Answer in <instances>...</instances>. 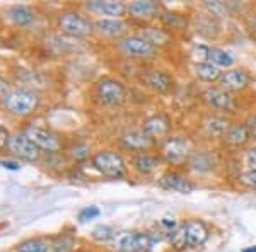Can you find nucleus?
Here are the masks:
<instances>
[{"instance_id": "f03ea898", "label": "nucleus", "mask_w": 256, "mask_h": 252, "mask_svg": "<svg viewBox=\"0 0 256 252\" xmlns=\"http://www.w3.org/2000/svg\"><path fill=\"white\" fill-rule=\"evenodd\" d=\"M90 167L108 179H123L128 174L126 160L120 152L99 150L90 157Z\"/></svg>"}, {"instance_id": "6e6552de", "label": "nucleus", "mask_w": 256, "mask_h": 252, "mask_svg": "<svg viewBox=\"0 0 256 252\" xmlns=\"http://www.w3.org/2000/svg\"><path fill=\"white\" fill-rule=\"evenodd\" d=\"M192 155V143L186 136H168L160 145V159L168 164H181Z\"/></svg>"}, {"instance_id": "9b49d317", "label": "nucleus", "mask_w": 256, "mask_h": 252, "mask_svg": "<svg viewBox=\"0 0 256 252\" xmlns=\"http://www.w3.org/2000/svg\"><path fill=\"white\" fill-rule=\"evenodd\" d=\"M202 99L208 107L217 111H224V113H234L236 111V99L232 94L220 87H207L202 92Z\"/></svg>"}, {"instance_id": "2f4dec72", "label": "nucleus", "mask_w": 256, "mask_h": 252, "mask_svg": "<svg viewBox=\"0 0 256 252\" xmlns=\"http://www.w3.org/2000/svg\"><path fill=\"white\" fill-rule=\"evenodd\" d=\"M160 14H162L160 15V20L166 24L168 29H178V27L183 24V17H181V15L172 14V12H166V10H162Z\"/></svg>"}, {"instance_id": "39448f33", "label": "nucleus", "mask_w": 256, "mask_h": 252, "mask_svg": "<svg viewBox=\"0 0 256 252\" xmlns=\"http://www.w3.org/2000/svg\"><path fill=\"white\" fill-rule=\"evenodd\" d=\"M96 97L102 106L118 107L126 101V87L114 77H101L96 82Z\"/></svg>"}, {"instance_id": "412c9836", "label": "nucleus", "mask_w": 256, "mask_h": 252, "mask_svg": "<svg viewBox=\"0 0 256 252\" xmlns=\"http://www.w3.org/2000/svg\"><path fill=\"white\" fill-rule=\"evenodd\" d=\"M224 143L227 147H232V148H239V147H244L248 142L251 140L250 130H248L246 123H232L227 128V131L222 136Z\"/></svg>"}, {"instance_id": "72a5a7b5", "label": "nucleus", "mask_w": 256, "mask_h": 252, "mask_svg": "<svg viewBox=\"0 0 256 252\" xmlns=\"http://www.w3.org/2000/svg\"><path fill=\"white\" fill-rule=\"evenodd\" d=\"M99 208L98 206H86V208H82L79 215H77V220H79L80 223H86L89 220H94V218L99 217Z\"/></svg>"}, {"instance_id": "c756f323", "label": "nucleus", "mask_w": 256, "mask_h": 252, "mask_svg": "<svg viewBox=\"0 0 256 252\" xmlns=\"http://www.w3.org/2000/svg\"><path fill=\"white\" fill-rule=\"evenodd\" d=\"M114 237H116V232H114V229L110 225H98L96 229L90 232V239L99 244L111 242V241H114Z\"/></svg>"}, {"instance_id": "b1692460", "label": "nucleus", "mask_w": 256, "mask_h": 252, "mask_svg": "<svg viewBox=\"0 0 256 252\" xmlns=\"http://www.w3.org/2000/svg\"><path fill=\"white\" fill-rule=\"evenodd\" d=\"M193 72L198 80L205 82V84H214L218 82L222 77V70L217 65L210 63V61H204V63H195L193 65Z\"/></svg>"}, {"instance_id": "f8f14e48", "label": "nucleus", "mask_w": 256, "mask_h": 252, "mask_svg": "<svg viewBox=\"0 0 256 252\" xmlns=\"http://www.w3.org/2000/svg\"><path fill=\"white\" fill-rule=\"evenodd\" d=\"M251 84V75L244 68H229L222 72V77L218 80V87L227 90V92H239L244 90Z\"/></svg>"}, {"instance_id": "f704fd0d", "label": "nucleus", "mask_w": 256, "mask_h": 252, "mask_svg": "<svg viewBox=\"0 0 256 252\" xmlns=\"http://www.w3.org/2000/svg\"><path fill=\"white\" fill-rule=\"evenodd\" d=\"M204 7L212 15H216V17H224V15H227V7L222 2H205Z\"/></svg>"}, {"instance_id": "473e14b6", "label": "nucleus", "mask_w": 256, "mask_h": 252, "mask_svg": "<svg viewBox=\"0 0 256 252\" xmlns=\"http://www.w3.org/2000/svg\"><path fill=\"white\" fill-rule=\"evenodd\" d=\"M208 55H210V48L205 46V44L195 43L192 46V56L196 60V63H204V61H208Z\"/></svg>"}, {"instance_id": "79ce46f5", "label": "nucleus", "mask_w": 256, "mask_h": 252, "mask_svg": "<svg viewBox=\"0 0 256 252\" xmlns=\"http://www.w3.org/2000/svg\"><path fill=\"white\" fill-rule=\"evenodd\" d=\"M2 167L7 169V171H19L20 162L19 160H14V159H7V160H2Z\"/></svg>"}, {"instance_id": "a878e982", "label": "nucleus", "mask_w": 256, "mask_h": 252, "mask_svg": "<svg viewBox=\"0 0 256 252\" xmlns=\"http://www.w3.org/2000/svg\"><path fill=\"white\" fill-rule=\"evenodd\" d=\"M76 247V237L74 234L60 232L58 235L53 237L52 242V252H70Z\"/></svg>"}, {"instance_id": "37998d69", "label": "nucleus", "mask_w": 256, "mask_h": 252, "mask_svg": "<svg viewBox=\"0 0 256 252\" xmlns=\"http://www.w3.org/2000/svg\"><path fill=\"white\" fill-rule=\"evenodd\" d=\"M246 126H248V130H250L251 138L256 140V114H253V116H250V118H248Z\"/></svg>"}, {"instance_id": "a19ab883", "label": "nucleus", "mask_w": 256, "mask_h": 252, "mask_svg": "<svg viewBox=\"0 0 256 252\" xmlns=\"http://www.w3.org/2000/svg\"><path fill=\"white\" fill-rule=\"evenodd\" d=\"M10 89H12V85H10L9 78L0 75V101H2V99L7 96V92H9Z\"/></svg>"}, {"instance_id": "ea45409f", "label": "nucleus", "mask_w": 256, "mask_h": 252, "mask_svg": "<svg viewBox=\"0 0 256 252\" xmlns=\"http://www.w3.org/2000/svg\"><path fill=\"white\" fill-rule=\"evenodd\" d=\"M160 227H162L166 232H172L174 229H178V222L174 220V218H169V217H164V218H160Z\"/></svg>"}, {"instance_id": "7c9ffc66", "label": "nucleus", "mask_w": 256, "mask_h": 252, "mask_svg": "<svg viewBox=\"0 0 256 252\" xmlns=\"http://www.w3.org/2000/svg\"><path fill=\"white\" fill-rule=\"evenodd\" d=\"M168 241L171 244V247L174 251H181L184 247H188L186 244V234H184V227L180 225L172 232H168Z\"/></svg>"}, {"instance_id": "7ed1b4c3", "label": "nucleus", "mask_w": 256, "mask_h": 252, "mask_svg": "<svg viewBox=\"0 0 256 252\" xmlns=\"http://www.w3.org/2000/svg\"><path fill=\"white\" fill-rule=\"evenodd\" d=\"M56 27L68 38L86 39L94 34V20L77 10H65L56 17Z\"/></svg>"}, {"instance_id": "f257e3e1", "label": "nucleus", "mask_w": 256, "mask_h": 252, "mask_svg": "<svg viewBox=\"0 0 256 252\" xmlns=\"http://www.w3.org/2000/svg\"><path fill=\"white\" fill-rule=\"evenodd\" d=\"M41 104V96L38 90L32 87H26V85H16L12 87L7 96L0 101V106L7 114L18 118L26 119L32 116L38 111Z\"/></svg>"}, {"instance_id": "4be33fe9", "label": "nucleus", "mask_w": 256, "mask_h": 252, "mask_svg": "<svg viewBox=\"0 0 256 252\" xmlns=\"http://www.w3.org/2000/svg\"><path fill=\"white\" fill-rule=\"evenodd\" d=\"M52 242H53V237L36 235V237H30V239L20 241L18 246L14 247V252H52Z\"/></svg>"}, {"instance_id": "bb28decb", "label": "nucleus", "mask_w": 256, "mask_h": 252, "mask_svg": "<svg viewBox=\"0 0 256 252\" xmlns=\"http://www.w3.org/2000/svg\"><path fill=\"white\" fill-rule=\"evenodd\" d=\"M208 61L214 65H217L218 68H230L234 65V58L230 53H227L226 49L220 48H210V55H208Z\"/></svg>"}, {"instance_id": "cd10ccee", "label": "nucleus", "mask_w": 256, "mask_h": 252, "mask_svg": "<svg viewBox=\"0 0 256 252\" xmlns=\"http://www.w3.org/2000/svg\"><path fill=\"white\" fill-rule=\"evenodd\" d=\"M227 128H229V123H227V119L224 116H212L205 121V130L212 136H220L222 138L227 131Z\"/></svg>"}, {"instance_id": "1a4fd4ad", "label": "nucleus", "mask_w": 256, "mask_h": 252, "mask_svg": "<svg viewBox=\"0 0 256 252\" xmlns=\"http://www.w3.org/2000/svg\"><path fill=\"white\" fill-rule=\"evenodd\" d=\"M22 131L36 143V147H38L43 154L44 152H46V154H56L62 148V142H60L58 135L53 133L48 128L38 126V125H28Z\"/></svg>"}, {"instance_id": "0eeeda50", "label": "nucleus", "mask_w": 256, "mask_h": 252, "mask_svg": "<svg viewBox=\"0 0 256 252\" xmlns=\"http://www.w3.org/2000/svg\"><path fill=\"white\" fill-rule=\"evenodd\" d=\"M113 242L116 252H148L154 246V237L147 232L130 230L116 234Z\"/></svg>"}, {"instance_id": "c03bdc74", "label": "nucleus", "mask_w": 256, "mask_h": 252, "mask_svg": "<svg viewBox=\"0 0 256 252\" xmlns=\"http://www.w3.org/2000/svg\"><path fill=\"white\" fill-rule=\"evenodd\" d=\"M241 252H256V246H253V247H246V249H242Z\"/></svg>"}, {"instance_id": "c85d7f7f", "label": "nucleus", "mask_w": 256, "mask_h": 252, "mask_svg": "<svg viewBox=\"0 0 256 252\" xmlns=\"http://www.w3.org/2000/svg\"><path fill=\"white\" fill-rule=\"evenodd\" d=\"M144 36L150 41L154 46H160V44H168L171 41V34H169L168 29L164 27H147Z\"/></svg>"}, {"instance_id": "f3484780", "label": "nucleus", "mask_w": 256, "mask_h": 252, "mask_svg": "<svg viewBox=\"0 0 256 252\" xmlns=\"http://www.w3.org/2000/svg\"><path fill=\"white\" fill-rule=\"evenodd\" d=\"M128 15L135 20H148L160 17V5L152 0H135L128 3Z\"/></svg>"}, {"instance_id": "4c0bfd02", "label": "nucleus", "mask_w": 256, "mask_h": 252, "mask_svg": "<svg viewBox=\"0 0 256 252\" xmlns=\"http://www.w3.org/2000/svg\"><path fill=\"white\" fill-rule=\"evenodd\" d=\"M72 155L76 157L77 160H82V159H88L89 157V147L88 145H77L72 148Z\"/></svg>"}, {"instance_id": "a18cd8bd", "label": "nucleus", "mask_w": 256, "mask_h": 252, "mask_svg": "<svg viewBox=\"0 0 256 252\" xmlns=\"http://www.w3.org/2000/svg\"><path fill=\"white\" fill-rule=\"evenodd\" d=\"M76 252H92V251H88V249H82V251H76Z\"/></svg>"}, {"instance_id": "a211bd4d", "label": "nucleus", "mask_w": 256, "mask_h": 252, "mask_svg": "<svg viewBox=\"0 0 256 252\" xmlns=\"http://www.w3.org/2000/svg\"><path fill=\"white\" fill-rule=\"evenodd\" d=\"M144 133H146L148 138L158 142V140H166L169 135V130H171V125H169V119L162 114H156V116H150L144 121L142 126Z\"/></svg>"}, {"instance_id": "4468645a", "label": "nucleus", "mask_w": 256, "mask_h": 252, "mask_svg": "<svg viewBox=\"0 0 256 252\" xmlns=\"http://www.w3.org/2000/svg\"><path fill=\"white\" fill-rule=\"evenodd\" d=\"M142 82L146 87L152 89L154 92H159V94L169 92V90L172 89V84H174L172 77L162 68H147L146 72L142 73Z\"/></svg>"}, {"instance_id": "58836bf2", "label": "nucleus", "mask_w": 256, "mask_h": 252, "mask_svg": "<svg viewBox=\"0 0 256 252\" xmlns=\"http://www.w3.org/2000/svg\"><path fill=\"white\" fill-rule=\"evenodd\" d=\"M246 164H248V167H250V171L256 172V145L251 147L250 150H248V154H246Z\"/></svg>"}, {"instance_id": "5701e85b", "label": "nucleus", "mask_w": 256, "mask_h": 252, "mask_svg": "<svg viewBox=\"0 0 256 252\" xmlns=\"http://www.w3.org/2000/svg\"><path fill=\"white\" fill-rule=\"evenodd\" d=\"M159 164H160V157L154 154H147V152H144V154H135L134 159H132L134 169L138 174H144V176L152 174V172L159 167Z\"/></svg>"}, {"instance_id": "393cba45", "label": "nucleus", "mask_w": 256, "mask_h": 252, "mask_svg": "<svg viewBox=\"0 0 256 252\" xmlns=\"http://www.w3.org/2000/svg\"><path fill=\"white\" fill-rule=\"evenodd\" d=\"M188 162L198 172H208L214 169V157H210L207 152H193Z\"/></svg>"}, {"instance_id": "423d86ee", "label": "nucleus", "mask_w": 256, "mask_h": 252, "mask_svg": "<svg viewBox=\"0 0 256 252\" xmlns=\"http://www.w3.org/2000/svg\"><path fill=\"white\" fill-rule=\"evenodd\" d=\"M6 152L14 157L16 160H20V162H40L43 152L36 147V143L28 136L24 131H16V133L10 135L9 143H7Z\"/></svg>"}, {"instance_id": "20e7f679", "label": "nucleus", "mask_w": 256, "mask_h": 252, "mask_svg": "<svg viewBox=\"0 0 256 252\" xmlns=\"http://www.w3.org/2000/svg\"><path fill=\"white\" fill-rule=\"evenodd\" d=\"M116 48L126 58L152 60L158 56V46H154L144 34H126L125 38L118 39Z\"/></svg>"}, {"instance_id": "dca6fc26", "label": "nucleus", "mask_w": 256, "mask_h": 252, "mask_svg": "<svg viewBox=\"0 0 256 252\" xmlns=\"http://www.w3.org/2000/svg\"><path fill=\"white\" fill-rule=\"evenodd\" d=\"M94 32L104 38L122 39L128 32V24L123 19H96L94 20Z\"/></svg>"}, {"instance_id": "6ab92c4d", "label": "nucleus", "mask_w": 256, "mask_h": 252, "mask_svg": "<svg viewBox=\"0 0 256 252\" xmlns=\"http://www.w3.org/2000/svg\"><path fill=\"white\" fill-rule=\"evenodd\" d=\"M7 17L12 24H16L18 27H30L36 22V12L31 9L30 5H24V3H16L10 5L6 10Z\"/></svg>"}, {"instance_id": "49530a36", "label": "nucleus", "mask_w": 256, "mask_h": 252, "mask_svg": "<svg viewBox=\"0 0 256 252\" xmlns=\"http://www.w3.org/2000/svg\"><path fill=\"white\" fill-rule=\"evenodd\" d=\"M0 167H2V160H0Z\"/></svg>"}, {"instance_id": "ddd939ff", "label": "nucleus", "mask_w": 256, "mask_h": 252, "mask_svg": "<svg viewBox=\"0 0 256 252\" xmlns=\"http://www.w3.org/2000/svg\"><path fill=\"white\" fill-rule=\"evenodd\" d=\"M154 143H156L154 140L148 138V136L144 133V130L126 131V133H123L118 140L120 148L128 150V152H135V154H144V152H147Z\"/></svg>"}, {"instance_id": "c9c22d12", "label": "nucleus", "mask_w": 256, "mask_h": 252, "mask_svg": "<svg viewBox=\"0 0 256 252\" xmlns=\"http://www.w3.org/2000/svg\"><path fill=\"white\" fill-rule=\"evenodd\" d=\"M238 181L241 183L242 186H246V188H253L256 189V172L253 171H242L241 174L238 176Z\"/></svg>"}, {"instance_id": "9d476101", "label": "nucleus", "mask_w": 256, "mask_h": 252, "mask_svg": "<svg viewBox=\"0 0 256 252\" xmlns=\"http://www.w3.org/2000/svg\"><path fill=\"white\" fill-rule=\"evenodd\" d=\"M84 7L90 14L102 15V19H122L128 12V5L120 0H89Z\"/></svg>"}, {"instance_id": "aec40b11", "label": "nucleus", "mask_w": 256, "mask_h": 252, "mask_svg": "<svg viewBox=\"0 0 256 252\" xmlns=\"http://www.w3.org/2000/svg\"><path fill=\"white\" fill-rule=\"evenodd\" d=\"M159 184L162 186V188L169 189V191H176L181 194H190L195 189V184H193L186 176L178 174V172H166V174L159 179Z\"/></svg>"}, {"instance_id": "2eb2a0df", "label": "nucleus", "mask_w": 256, "mask_h": 252, "mask_svg": "<svg viewBox=\"0 0 256 252\" xmlns=\"http://www.w3.org/2000/svg\"><path fill=\"white\" fill-rule=\"evenodd\" d=\"M184 227V234H186V244L188 247H196L204 246L205 242L208 241V235H210V230L207 227V223L204 220H198V218H190L183 223Z\"/></svg>"}, {"instance_id": "e433bc0d", "label": "nucleus", "mask_w": 256, "mask_h": 252, "mask_svg": "<svg viewBox=\"0 0 256 252\" xmlns=\"http://www.w3.org/2000/svg\"><path fill=\"white\" fill-rule=\"evenodd\" d=\"M10 131L7 130V126L0 125V152H4L7 148V143H9V138H10Z\"/></svg>"}]
</instances>
